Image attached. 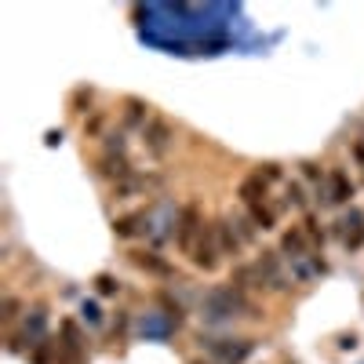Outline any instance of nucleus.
<instances>
[{
	"mask_svg": "<svg viewBox=\"0 0 364 364\" xmlns=\"http://www.w3.org/2000/svg\"><path fill=\"white\" fill-rule=\"evenodd\" d=\"M252 350H255L252 339H208V353L219 364H240V360H248Z\"/></svg>",
	"mask_w": 364,
	"mask_h": 364,
	"instance_id": "obj_6",
	"label": "nucleus"
},
{
	"mask_svg": "<svg viewBox=\"0 0 364 364\" xmlns=\"http://www.w3.org/2000/svg\"><path fill=\"white\" fill-rule=\"evenodd\" d=\"M266 178L259 175V171H252L248 178H240V186H237V197L245 200V204H259V200H266Z\"/></svg>",
	"mask_w": 364,
	"mask_h": 364,
	"instance_id": "obj_13",
	"label": "nucleus"
},
{
	"mask_svg": "<svg viewBox=\"0 0 364 364\" xmlns=\"http://www.w3.org/2000/svg\"><path fill=\"white\" fill-rule=\"evenodd\" d=\"M215 230H219V248H223V255H240V248H245L248 240H252V233H255L252 219H240V215L219 219Z\"/></svg>",
	"mask_w": 364,
	"mask_h": 364,
	"instance_id": "obj_3",
	"label": "nucleus"
},
{
	"mask_svg": "<svg viewBox=\"0 0 364 364\" xmlns=\"http://www.w3.org/2000/svg\"><path fill=\"white\" fill-rule=\"evenodd\" d=\"M353 197V178L343 168H331L328 171V204H346Z\"/></svg>",
	"mask_w": 364,
	"mask_h": 364,
	"instance_id": "obj_10",
	"label": "nucleus"
},
{
	"mask_svg": "<svg viewBox=\"0 0 364 364\" xmlns=\"http://www.w3.org/2000/svg\"><path fill=\"white\" fill-rule=\"evenodd\" d=\"M95 284H99V291H102V295H117V291H120V281L106 277V273H102V277H99Z\"/></svg>",
	"mask_w": 364,
	"mask_h": 364,
	"instance_id": "obj_21",
	"label": "nucleus"
},
{
	"mask_svg": "<svg viewBox=\"0 0 364 364\" xmlns=\"http://www.w3.org/2000/svg\"><path fill=\"white\" fill-rule=\"evenodd\" d=\"M142 146L149 157H168V149L175 146V128L164 117H149V124L142 128Z\"/></svg>",
	"mask_w": 364,
	"mask_h": 364,
	"instance_id": "obj_4",
	"label": "nucleus"
},
{
	"mask_svg": "<svg viewBox=\"0 0 364 364\" xmlns=\"http://www.w3.org/2000/svg\"><path fill=\"white\" fill-rule=\"evenodd\" d=\"M135 262H139L142 269H149V273H161V277H168V273H171V266H168L164 259H157L154 252H135Z\"/></svg>",
	"mask_w": 364,
	"mask_h": 364,
	"instance_id": "obj_17",
	"label": "nucleus"
},
{
	"mask_svg": "<svg viewBox=\"0 0 364 364\" xmlns=\"http://www.w3.org/2000/svg\"><path fill=\"white\" fill-rule=\"evenodd\" d=\"M146 226H149V215H146V211H135V215H124V219H113V233H117V237L146 233Z\"/></svg>",
	"mask_w": 364,
	"mask_h": 364,
	"instance_id": "obj_15",
	"label": "nucleus"
},
{
	"mask_svg": "<svg viewBox=\"0 0 364 364\" xmlns=\"http://www.w3.org/2000/svg\"><path fill=\"white\" fill-rule=\"evenodd\" d=\"M124 117H128V124H142V128L149 124V120H146V106L135 102V99H128V113Z\"/></svg>",
	"mask_w": 364,
	"mask_h": 364,
	"instance_id": "obj_20",
	"label": "nucleus"
},
{
	"mask_svg": "<svg viewBox=\"0 0 364 364\" xmlns=\"http://www.w3.org/2000/svg\"><path fill=\"white\" fill-rule=\"evenodd\" d=\"M237 310H248V302L245 295H240V288H215V291H208V299L200 302V321L208 324H223L230 317H237Z\"/></svg>",
	"mask_w": 364,
	"mask_h": 364,
	"instance_id": "obj_1",
	"label": "nucleus"
},
{
	"mask_svg": "<svg viewBox=\"0 0 364 364\" xmlns=\"http://www.w3.org/2000/svg\"><path fill=\"white\" fill-rule=\"evenodd\" d=\"M339 237H343V245L350 252H357L364 245V211L360 208H350L346 215L339 219Z\"/></svg>",
	"mask_w": 364,
	"mask_h": 364,
	"instance_id": "obj_8",
	"label": "nucleus"
},
{
	"mask_svg": "<svg viewBox=\"0 0 364 364\" xmlns=\"http://www.w3.org/2000/svg\"><path fill=\"white\" fill-rule=\"evenodd\" d=\"M288 266H291V277L302 281V284H306V281H317L321 273H324V262H321V255H314V252L288 259Z\"/></svg>",
	"mask_w": 364,
	"mask_h": 364,
	"instance_id": "obj_9",
	"label": "nucleus"
},
{
	"mask_svg": "<svg viewBox=\"0 0 364 364\" xmlns=\"http://www.w3.org/2000/svg\"><path fill=\"white\" fill-rule=\"evenodd\" d=\"M80 314H84V321H87V324H99V321H102V314H99L95 302H84V310H80Z\"/></svg>",
	"mask_w": 364,
	"mask_h": 364,
	"instance_id": "obj_22",
	"label": "nucleus"
},
{
	"mask_svg": "<svg viewBox=\"0 0 364 364\" xmlns=\"http://www.w3.org/2000/svg\"><path fill=\"white\" fill-rule=\"evenodd\" d=\"M255 266H259V281L266 288H273V291H284L288 288V277H284V269H281V255L277 252H262Z\"/></svg>",
	"mask_w": 364,
	"mask_h": 364,
	"instance_id": "obj_7",
	"label": "nucleus"
},
{
	"mask_svg": "<svg viewBox=\"0 0 364 364\" xmlns=\"http://www.w3.org/2000/svg\"><path fill=\"white\" fill-rule=\"evenodd\" d=\"M302 233L310 237V245H314V248H321V245H324V230H321L317 215H306V223H302Z\"/></svg>",
	"mask_w": 364,
	"mask_h": 364,
	"instance_id": "obj_18",
	"label": "nucleus"
},
{
	"mask_svg": "<svg viewBox=\"0 0 364 364\" xmlns=\"http://www.w3.org/2000/svg\"><path fill=\"white\" fill-rule=\"evenodd\" d=\"M15 317H18V299H11V295H8V299H4V321L11 324Z\"/></svg>",
	"mask_w": 364,
	"mask_h": 364,
	"instance_id": "obj_24",
	"label": "nucleus"
},
{
	"mask_svg": "<svg viewBox=\"0 0 364 364\" xmlns=\"http://www.w3.org/2000/svg\"><path fill=\"white\" fill-rule=\"evenodd\" d=\"M281 252H284L288 259H295V255H306V252H314V245H310V237L302 233V226H299V230H288V233H284V240H281Z\"/></svg>",
	"mask_w": 364,
	"mask_h": 364,
	"instance_id": "obj_14",
	"label": "nucleus"
},
{
	"mask_svg": "<svg viewBox=\"0 0 364 364\" xmlns=\"http://www.w3.org/2000/svg\"><path fill=\"white\" fill-rule=\"evenodd\" d=\"M284 200H288V208H306V190H302V182H288Z\"/></svg>",
	"mask_w": 364,
	"mask_h": 364,
	"instance_id": "obj_19",
	"label": "nucleus"
},
{
	"mask_svg": "<svg viewBox=\"0 0 364 364\" xmlns=\"http://www.w3.org/2000/svg\"><path fill=\"white\" fill-rule=\"evenodd\" d=\"M161 186V175H132L124 182H117L113 186V197H135V193H149Z\"/></svg>",
	"mask_w": 364,
	"mask_h": 364,
	"instance_id": "obj_11",
	"label": "nucleus"
},
{
	"mask_svg": "<svg viewBox=\"0 0 364 364\" xmlns=\"http://www.w3.org/2000/svg\"><path fill=\"white\" fill-rule=\"evenodd\" d=\"M204 226H208V223H204V215H200L197 204H186V208L178 211V219H175V245H178L182 255H193Z\"/></svg>",
	"mask_w": 364,
	"mask_h": 364,
	"instance_id": "obj_2",
	"label": "nucleus"
},
{
	"mask_svg": "<svg viewBox=\"0 0 364 364\" xmlns=\"http://www.w3.org/2000/svg\"><path fill=\"white\" fill-rule=\"evenodd\" d=\"M248 219H252V226L255 230H273L277 226V211H273V204H266V200H259V204H248Z\"/></svg>",
	"mask_w": 364,
	"mask_h": 364,
	"instance_id": "obj_16",
	"label": "nucleus"
},
{
	"mask_svg": "<svg viewBox=\"0 0 364 364\" xmlns=\"http://www.w3.org/2000/svg\"><path fill=\"white\" fill-rule=\"evenodd\" d=\"M259 175L266 178V186H269V182H277V178H281V168H277V164H262Z\"/></svg>",
	"mask_w": 364,
	"mask_h": 364,
	"instance_id": "obj_23",
	"label": "nucleus"
},
{
	"mask_svg": "<svg viewBox=\"0 0 364 364\" xmlns=\"http://www.w3.org/2000/svg\"><path fill=\"white\" fill-rule=\"evenodd\" d=\"M99 175H106V178H113V182H124V178H132L135 171H132V164H128L124 154H106V157H99Z\"/></svg>",
	"mask_w": 364,
	"mask_h": 364,
	"instance_id": "obj_12",
	"label": "nucleus"
},
{
	"mask_svg": "<svg viewBox=\"0 0 364 364\" xmlns=\"http://www.w3.org/2000/svg\"><path fill=\"white\" fill-rule=\"evenodd\" d=\"M219 255H223V248H219V230H215V223H208L190 259H193L197 269H208V273H211V269L219 266Z\"/></svg>",
	"mask_w": 364,
	"mask_h": 364,
	"instance_id": "obj_5",
	"label": "nucleus"
}]
</instances>
